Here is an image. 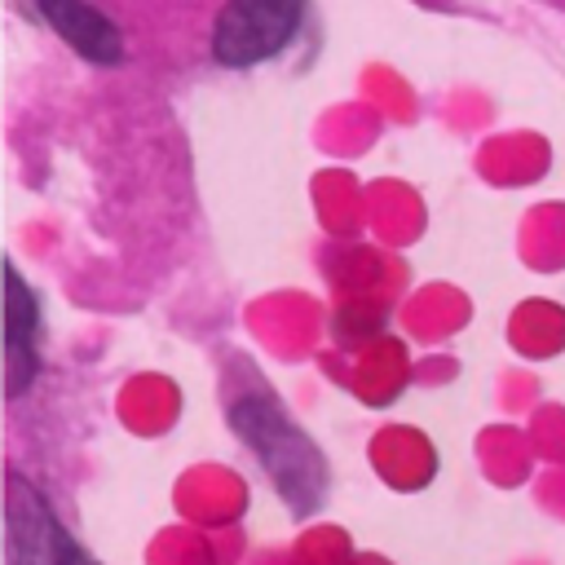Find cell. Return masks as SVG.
Instances as JSON below:
<instances>
[{
    "mask_svg": "<svg viewBox=\"0 0 565 565\" xmlns=\"http://www.w3.org/2000/svg\"><path fill=\"white\" fill-rule=\"evenodd\" d=\"M230 424L247 441V450L260 459L265 477L274 481V490L287 499L291 512L305 516L327 499L322 450L309 441V433L300 424H291V415L274 397H265V393L238 397L230 406Z\"/></svg>",
    "mask_w": 565,
    "mask_h": 565,
    "instance_id": "6da1fadb",
    "label": "cell"
},
{
    "mask_svg": "<svg viewBox=\"0 0 565 565\" xmlns=\"http://www.w3.org/2000/svg\"><path fill=\"white\" fill-rule=\"evenodd\" d=\"M305 0H225L212 22V57L221 66H256L291 44Z\"/></svg>",
    "mask_w": 565,
    "mask_h": 565,
    "instance_id": "7a4b0ae2",
    "label": "cell"
},
{
    "mask_svg": "<svg viewBox=\"0 0 565 565\" xmlns=\"http://www.w3.org/2000/svg\"><path fill=\"white\" fill-rule=\"evenodd\" d=\"M4 565H93L79 543L62 530L40 490L22 477H9L4 499Z\"/></svg>",
    "mask_w": 565,
    "mask_h": 565,
    "instance_id": "3957f363",
    "label": "cell"
},
{
    "mask_svg": "<svg viewBox=\"0 0 565 565\" xmlns=\"http://www.w3.org/2000/svg\"><path fill=\"white\" fill-rule=\"evenodd\" d=\"M35 340H40V305H35V291L22 282L18 265L4 260V384L9 393H26L35 371H40V353H35Z\"/></svg>",
    "mask_w": 565,
    "mask_h": 565,
    "instance_id": "277c9868",
    "label": "cell"
},
{
    "mask_svg": "<svg viewBox=\"0 0 565 565\" xmlns=\"http://www.w3.org/2000/svg\"><path fill=\"white\" fill-rule=\"evenodd\" d=\"M35 9L93 66H119L124 62V35H119L115 18H106L97 4H88V0H35Z\"/></svg>",
    "mask_w": 565,
    "mask_h": 565,
    "instance_id": "5b68a950",
    "label": "cell"
}]
</instances>
